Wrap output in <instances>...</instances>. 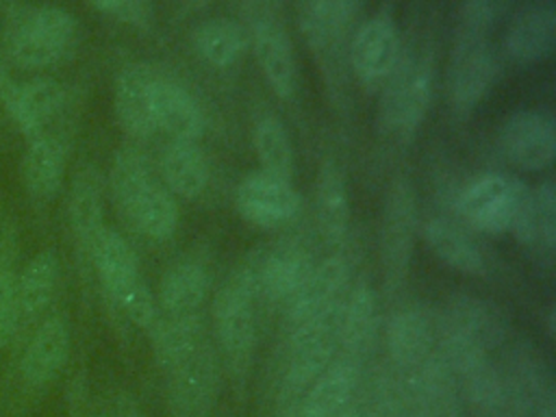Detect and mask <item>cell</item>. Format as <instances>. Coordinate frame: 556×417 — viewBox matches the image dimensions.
Wrapping results in <instances>:
<instances>
[{
  "label": "cell",
  "instance_id": "1",
  "mask_svg": "<svg viewBox=\"0 0 556 417\" xmlns=\"http://www.w3.org/2000/svg\"><path fill=\"white\" fill-rule=\"evenodd\" d=\"M500 4L471 0L460 7L456 39L450 56V93L456 106H473L491 87L497 56L489 33L497 20Z\"/></svg>",
  "mask_w": 556,
  "mask_h": 417
},
{
  "label": "cell",
  "instance_id": "2",
  "mask_svg": "<svg viewBox=\"0 0 556 417\" xmlns=\"http://www.w3.org/2000/svg\"><path fill=\"white\" fill-rule=\"evenodd\" d=\"M2 9L7 52L20 67H50L72 50L76 20L63 7L9 2Z\"/></svg>",
  "mask_w": 556,
  "mask_h": 417
},
{
  "label": "cell",
  "instance_id": "3",
  "mask_svg": "<svg viewBox=\"0 0 556 417\" xmlns=\"http://www.w3.org/2000/svg\"><path fill=\"white\" fill-rule=\"evenodd\" d=\"M432 96L428 52H410L389 74L378 104V128L395 141H408L419 128Z\"/></svg>",
  "mask_w": 556,
  "mask_h": 417
},
{
  "label": "cell",
  "instance_id": "4",
  "mask_svg": "<svg viewBox=\"0 0 556 417\" xmlns=\"http://www.w3.org/2000/svg\"><path fill=\"white\" fill-rule=\"evenodd\" d=\"M256 293L239 267L235 276L217 291L213 302V326L224 361L232 376H243L256 341L254 319Z\"/></svg>",
  "mask_w": 556,
  "mask_h": 417
},
{
  "label": "cell",
  "instance_id": "5",
  "mask_svg": "<svg viewBox=\"0 0 556 417\" xmlns=\"http://www.w3.org/2000/svg\"><path fill=\"white\" fill-rule=\"evenodd\" d=\"M417 226V204L413 187L406 178H395L384 200V215L380 228V258L387 291L402 287L408 274L413 237Z\"/></svg>",
  "mask_w": 556,
  "mask_h": 417
},
{
  "label": "cell",
  "instance_id": "6",
  "mask_svg": "<svg viewBox=\"0 0 556 417\" xmlns=\"http://www.w3.org/2000/svg\"><path fill=\"white\" fill-rule=\"evenodd\" d=\"M339 315L341 308L324 321L291 330V358L282 380V395L287 400L308 389L332 363L339 345Z\"/></svg>",
  "mask_w": 556,
  "mask_h": 417
},
{
  "label": "cell",
  "instance_id": "7",
  "mask_svg": "<svg viewBox=\"0 0 556 417\" xmlns=\"http://www.w3.org/2000/svg\"><path fill=\"white\" fill-rule=\"evenodd\" d=\"M217 395V361L202 343L187 361L169 371L167 408L172 417H208Z\"/></svg>",
  "mask_w": 556,
  "mask_h": 417
},
{
  "label": "cell",
  "instance_id": "8",
  "mask_svg": "<svg viewBox=\"0 0 556 417\" xmlns=\"http://www.w3.org/2000/svg\"><path fill=\"white\" fill-rule=\"evenodd\" d=\"M348 282V265L341 256H332L315 265L295 293L287 300V321L291 330L313 326L332 317L341 304L339 298Z\"/></svg>",
  "mask_w": 556,
  "mask_h": 417
},
{
  "label": "cell",
  "instance_id": "9",
  "mask_svg": "<svg viewBox=\"0 0 556 417\" xmlns=\"http://www.w3.org/2000/svg\"><path fill=\"white\" fill-rule=\"evenodd\" d=\"M235 204L241 217L250 224L258 228H278L298 215L302 198L289 180L258 169L239 182Z\"/></svg>",
  "mask_w": 556,
  "mask_h": 417
},
{
  "label": "cell",
  "instance_id": "10",
  "mask_svg": "<svg viewBox=\"0 0 556 417\" xmlns=\"http://www.w3.org/2000/svg\"><path fill=\"white\" fill-rule=\"evenodd\" d=\"M0 96L7 111L28 139L43 135L65 104L63 85L48 76L28 78L24 83L0 78Z\"/></svg>",
  "mask_w": 556,
  "mask_h": 417
},
{
  "label": "cell",
  "instance_id": "11",
  "mask_svg": "<svg viewBox=\"0 0 556 417\" xmlns=\"http://www.w3.org/2000/svg\"><path fill=\"white\" fill-rule=\"evenodd\" d=\"M241 269L254 287L256 295L269 300H289L313 269L311 258L302 245L282 243L271 252L250 256Z\"/></svg>",
  "mask_w": 556,
  "mask_h": 417
},
{
  "label": "cell",
  "instance_id": "12",
  "mask_svg": "<svg viewBox=\"0 0 556 417\" xmlns=\"http://www.w3.org/2000/svg\"><path fill=\"white\" fill-rule=\"evenodd\" d=\"M502 148L519 169H543L556 154V128L543 111H517L502 128Z\"/></svg>",
  "mask_w": 556,
  "mask_h": 417
},
{
  "label": "cell",
  "instance_id": "13",
  "mask_svg": "<svg viewBox=\"0 0 556 417\" xmlns=\"http://www.w3.org/2000/svg\"><path fill=\"white\" fill-rule=\"evenodd\" d=\"M350 61L363 83L389 78L400 61V37L389 15H374L356 28L350 43Z\"/></svg>",
  "mask_w": 556,
  "mask_h": 417
},
{
  "label": "cell",
  "instance_id": "14",
  "mask_svg": "<svg viewBox=\"0 0 556 417\" xmlns=\"http://www.w3.org/2000/svg\"><path fill=\"white\" fill-rule=\"evenodd\" d=\"M458 211L478 230L493 235L508 230L515 211V178L489 174L473 180L463 189Z\"/></svg>",
  "mask_w": 556,
  "mask_h": 417
},
{
  "label": "cell",
  "instance_id": "15",
  "mask_svg": "<svg viewBox=\"0 0 556 417\" xmlns=\"http://www.w3.org/2000/svg\"><path fill=\"white\" fill-rule=\"evenodd\" d=\"M556 41V4L552 0L523 2L510 17L504 46L519 63L547 56Z\"/></svg>",
  "mask_w": 556,
  "mask_h": 417
},
{
  "label": "cell",
  "instance_id": "16",
  "mask_svg": "<svg viewBox=\"0 0 556 417\" xmlns=\"http://www.w3.org/2000/svg\"><path fill=\"white\" fill-rule=\"evenodd\" d=\"M159 74L146 63H132L119 70L113 89V109L117 124L130 137H148L156 130L152 115V89Z\"/></svg>",
  "mask_w": 556,
  "mask_h": 417
},
{
  "label": "cell",
  "instance_id": "17",
  "mask_svg": "<svg viewBox=\"0 0 556 417\" xmlns=\"http://www.w3.org/2000/svg\"><path fill=\"white\" fill-rule=\"evenodd\" d=\"M250 39L269 87L280 98H291L295 91V59L282 22L269 15H256Z\"/></svg>",
  "mask_w": 556,
  "mask_h": 417
},
{
  "label": "cell",
  "instance_id": "18",
  "mask_svg": "<svg viewBox=\"0 0 556 417\" xmlns=\"http://www.w3.org/2000/svg\"><path fill=\"white\" fill-rule=\"evenodd\" d=\"M441 319L452 330L467 337L469 341H473L486 352L504 343L510 330V319L502 306L471 293L452 298Z\"/></svg>",
  "mask_w": 556,
  "mask_h": 417
},
{
  "label": "cell",
  "instance_id": "19",
  "mask_svg": "<svg viewBox=\"0 0 556 417\" xmlns=\"http://www.w3.org/2000/svg\"><path fill=\"white\" fill-rule=\"evenodd\" d=\"M67 163V139L61 132L46 130L30 139L22 159V178L26 191L41 202L52 200L65 176Z\"/></svg>",
  "mask_w": 556,
  "mask_h": 417
},
{
  "label": "cell",
  "instance_id": "20",
  "mask_svg": "<svg viewBox=\"0 0 556 417\" xmlns=\"http://www.w3.org/2000/svg\"><path fill=\"white\" fill-rule=\"evenodd\" d=\"M437 339V319L413 306L397 311L387 324V348L391 361L408 371H419L432 356Z\"/></svg>",
  "mask_w": 556,
  "mask_h": 417
},
{
  "label": "cell",
  "instance_id": "21",
  "mask_svg": "<svg viewBox=\"0 0 556 417\" xmlns=\"http://www.w3.org/2000/svg\"><path fill=\"white\" fill-rule=\"evenodd\" d=\"M89 258L106 298L115 304L143 278L130 243L113 228H104L91 245Z\"/></svg>",
  "mask_w": 556,
  "mask_h": 417
},
{
  "label": "cell",
  "instance_id": "22",
  "mask_svg": "<svg viewBox=\"0 0 556 417\" xmlns=\"http://www.w3.org/2000/svg\"><path fill=\"white\" fill-rule=\"evenodd\" d=\"M70 354V326L63 315H50L30 337L22 356V376L30 387L52 382Z\"/></svg>",
  "mask_w": 556,
  "mask_h": 417
},
{
  "label": "cell",
  "instance_id": "23",
  "mask_svg": "<svg viewBox=\"0 0 556 417\" xmlns=\"http://www.w3.org/2000/svg\"><path fill=\"white\" fill-rule=\"evenodd\" d=\"M102 191H104V182L98 167L87 163L76 169L70 187L67 213H70V226H72L74 239L87 256L98 235L106 228L104 215H102Z\"/></svg>",
  "mask_w": 556,
  "mask_h": 417
},
{
  "label": "cell",
  "instance_id": "24",
  "mask_svg": "<svg viewBox=\"0 0 556 417\" xmlns=\"http://www.w3.org/2000/svg\"><path fill=\"white\" fill-rule=\"evenodd\" d=\"M154 126L172 139L195 141L204 130V115L198 102L176 83L159 76L152 89Z\"/></svg>",
  "mask_w": 556,
  "mask_h": 417
},
{
  "label": "cell",
  "instance_id": "25",
  "mask_svg": "<svg viewBox=\"0 0 556 417\" xmlns=\"http://www.w3.org/2000/svg\"><path fill=\"white\" fill-rule=\"evenodd\" d=\"M358 384V361L341 356L332 361L324 374L308 387L302 406L298 408L300 417H337Z\"/></svg>",
  "mask_w": 556,
  "mask_h": 417
},
{
  "label": "cell",
  "instance_id": "26",
  "mask_svg": "<svg viewBox=\"0 0 556 417\" xmlns=\"http://www.w3.org/2000/svg\"><path fill=\"white\" fill-rule=\"evenodd\" d=\"M376 293L367 280H361L350 291L339 315V345L345 352L343 356L358 361L369 352L376 339Z\"/></svg>",
  "mask_w": 556,
  "mask_h": 417
},
{
  "label": "cell",
  "instance_id": "27",
  "mask_svg": "<svg viewBox=\"0 0 556 417\" xmlns=\"http://www.w3.org/2000/svg\"><path fill=\"white\" fill-rule=\"evenodd\" d=\"M415 378L421 417H465L458 380L439 354H432L421 369L415 371Z\"/></svg>",
  "mask_w": 556,
  "mask_h": 417
},
{
  "label": "cell",
  "instance_id": "28",
  "mask_svg": "<svg viewBox=\"0 0 556 417\" xmlns=\"http://www.w3.org/2000/svg\"><path fill=\"white\" fill-rule=\"evenodd\" d=\"M356 11L358 4L350 0H311L300 4V28L304 39L313 50L330 54V50L341 43Z\"/></svg>",
  "mask_w": 556,
  "mask_h": 417
},
{
  "label": "cell",
  "instance_id": "29",
  "mask_svg": "<svg viewBox=\"0 0 556 417\" xmlns=\"http://www.w3.org/2000/svg\"><path fill=\"white\" fill-rule=\"evenodd\" d=\"M152 352L159 367L167 374L187 361L202 343V319L198 313L191 315H163L150 328Z\"/></svg>",
  "mask_w": 556,
  "mask_h": 417
},
{
  "label": "cell",
  "instance_id": "30",
  "mask_svg": "<svg viewBox=\"0 0 556 417\" xmlns=\"http://www.w3.org/2000/svg\"><path fill=\"white\" fill-rule=\"evenodd\" d=\"M208 293V274L200 263L172 265L159 285V308L163 315L198 313Z\"/></svg>",
  "mask_w": 556,
  "mask_h": 417
},
{
  "label": "cell",
  "instance_id": "31",
  "mask_svg": "<svg viewBox=\"0 0 556 417\" xmlns=\"http://www.w3.org/2000/svg\"><path fill=\"white\" fill-rule=\"evenodd\" d=\"M161 174L169 191L182 198H195L208 182V163L195 141L172 139L161 156Z\"/></svg>",
  "mask_w": 556,
  "mask_h": 417
},
{
  "label": "cell",
  "instance_id": "32",
  "mask_svg": "<svg viewBox=\"0 0 556 417\" xmlns=\"http://www.w3.org/2000/svg\"><path fill=\"white\" fill-rule=\"evenodd\" d=\"M317 222L328 243H339L345 237L350 200L343 172L332 159H326L317 174Z\"/></svg>",
  "mask_w": 556,
  "mask_h": 417
},
{
  "label": "cell",
  "instance_id": "33",
  "mask_svg": "<svg viewBox=\"0 0 556 417\" xmlns=\"http://www.w3.org/2000/svg\"><path fill=\"white\" fill-rule=\"evenodd\" d=\"M152 182L154 180H152L146 152L139 150L137 146H119L111 161L109 189L117 208L126 215V219Z\"/></svg>",
  "mask_w": 556,
  "mask_h": 417
},
{
  "label": "cell",
  "instance_id": "34",
  "mask_svg": "<svg viewBox=\"0 0 556 417\" xmlns=\"http://www.w3.org/2000/svg\"><path fill=\"white\" fill-rule=\"evenodd\" d=\"M59 285V258L54 250L37 252L17 276V302L22 317H39L52 302Z\"/></svg>",
  "mask_w": 556,
  "mask_h": 417
},
{
  "label": "cell",
  "instance_id": "35",
  "mask_svg": "<svg viewBox=\"0 0 556 417\" xmlns=\"http://www.w3.org/2000/svg\"><path fill=\"white\" fill-rule=\"evenodd\" d=\"M424 237L432 252L450 267L463 274H482L484 256L480 248L450 219L434 217L426 224Z\"/></svg>",
  "mask_w": 556,
  "mask_h": 417
},
{
  "label": "cell",
  "instance_id": "36",
  "mask_svg": "<svg viewBox=\"0 0 556 417\" xmlns=\"http://www.w3.org/2000/svg\"><path fill=\"white\" fill-rule=\"evenodd\" d=\"M128 222L150 239H167L178 226V204L169 189L152 182L135 204Z\"/></svg>",
  "mask_w": 556,
  "mask_h": 417
},
{
  "label": "cell",
  "instance_id": "37",
  "mask_svg": "<svg viewBox=\"0 0 556 417\" xmlns=\"http://www.w3.org/2000/svg\"><path fill=\"white\" fill-rule=\"evenodd\" d=\"M245 41L243 28L232 20H208L193 33L198 54L215 67L232 65L241 56Z\"/></svg>",
  "mask_w": 556,
  "mask_h": 417
},
{
  "label": "cell",
  "instance_id": "38",
  "mask_svg": "<svg viewBox=\"0 0 556 417\" xmlns=\"http://www.w3.org/2000/svg\"><path fill=\"white\" fill-rule=\"evenodd\" d=\"M254 150L261 172L289 180L293 176V148L285 124L278 117H263L254 128Z\"/></svg>",
  "mask_w": 556,
  "mask_h": 417
},
{
  "label": "cell",
  "instance_id": "39",
  "mask_svg": "<svg viewBox=\"0 0 556 417\" xmlns=\"http://www.w3.org/2000/svg\"><path fill=\"white\" fill-rule=\"evenodd\" d=\"M22 321L17 302V276L9 269H0V348L11 341Z\"/></svg>",
  "mask_w": 556,
  "mask_h": 417
},
{
  "label": "cell",
  "instance_id": "40",
  "mask_svg": "<svg viewBox=\"0 0 556 417\" xmlns=\"http://www.w3.org/2000/svg\"><path fill=\"white\" fill-rule=\"evenodd\" d=\"M508 230H513L515 237L526 245L539 241L534 191H530L521 180H515V211Z\"/></svg>",
  "mask_w": 556,
  "mask_h": 417
},
{
  "label": "cell",
  "instance_id": "41",
  "mask_svg": "<svg viewBox=\"0 0 556 417\" xmlns=\"http://www.w3.org/2000/svg\"><path fill=\"white\" fill-rule=\"evenodd\" d=\"M534 206H536V230L539 241L552 250L556 239V198H554V182L543 180L534 189Z\"/></svg>",
  "mask_w": 556,
  "mask_h": 417
},
{
  "label": "cell",
  "instance_id": "42",
  "mask_svg": "<svg viewBox=\"0 0 556 417\" xmlns=\"http://www.w3.org/2000/svg\"><path fill=\"white\" fill-rule=\"evenodd\" d=\"M91 7L119 22H128L137 26L146 24L152 15V4L143 0H93Z\"/></svg>",
  "mask_w": 556,
  "mask_h": 417
},
{
  "label": "cell",
  "instance_id": "43",
  "mask_svg": "<svg viewBox=\"0 0 556 417\" xmlns=\"http://www.w3.org/2000/svg\"><path fill=\"white\" fill-rule=\"evenodd\" d=\"M67 397H70L67 417H93V413L87 404V387H85V380L80 376L74 378Z\"/></svg>",
  "mask_w": 556,
  "mask_h": 417
},
{
  "label": "cell",
  "instance_id": "44",
  "mask_svg": "<svg viewBox=\"0 0 556 417\" xmlns=\"http://www.w3.org/2000/svg\"><path fill=\"white\" fill-rule=\"evenodd\" d=\"M111 417H143V415L130 400H119L117 406L113 408Z\"/></svg>",
  "mask_w": 556,
  "mask_h": 417
},
{
  "label": "cell",
  "instance_id": "45",
  "mask_svg": "<svg viewBox=\"0 0 556 417\" xmlns=\"http://www.w3.org/2000/svg\"><path fill=\"white\" fill-rule=\"evenodd\" d=\"M536 417H556V408H554V400H552V397H545V400L539 404Z\"/></svg>",
  "mask_w": 556,
  "mask_h": 417
},
{
  "label": "cell",
  "instance_id": "46",
  "mask_svg": "<svg viewBox=\"0 0 556 417\" xmlns=\"http://www.w3.org/2000/svg\"><path fill=\"white\" fill-rule=\"evenodd\" d=\"M554 317H556V313H554V306L549 308V315H547V334L552 337L554 334Z\"/></svg>",
  "mask_w": 556,
  "mask_h": 417
},
{
  "label": "cell",
  "instance_id": "47",
  "mask_svg": "<svg viewBox=\"0 0 556 417\" xmlns=\"http://www.w3.org/2000/svg\"><path fill=\"white\" fill-rule=\"evenodd\" d=\"M337 417H361V415H358L354 408H350V406H348V408H343Z\"/></svg>",
  "mask_w": 556,
  "mask_h": 417
},
{
  "label": "cell",
  "instance_id": "48",
  "mask_svg": "<svg viewBox=\"0 0 556 417\" xmlns=\"http://www.w3.org/2000/svg\"><path fill=\"white\" fill-rule=\"evenodd\" d=\"M282 417H300V415H298V408H291V410H287Z\"/></svg>",
  "mask_w": 556,
  "mask_h": 417
}]
</instances>
